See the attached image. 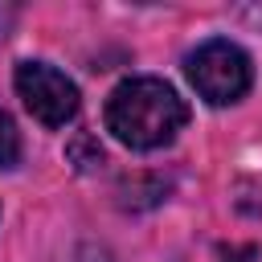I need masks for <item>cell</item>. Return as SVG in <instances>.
Instances as JSON below:
<instances>
[{"label": "cell", "mask_w": 262, "mask_h": 262, "mask_svg": "<svg viewBox=\"0 0 262 262\" xmlns=\"http://www.w3.org/2000/svg\"><path fill=\"white\" fill-rule=\"evenodd\" d=\"M106 131L135 151H156L176 139V131L188 123V102L164 82V78H127L106 98Z\"/></svg>", "instance_id": "obj_1"}, {"label": "cell", "mask_w": 262, "mask_h": 262, "mask_svg": "<svg viewBox=\"0 0 262 262\" xmlns=\"http://www.w3.org/2000/svg\"><path fill=\"white\" fill-rule=\"evenodd\" d=\"M184 74L209 106H229V102L246 98L250 86H254V66H250L246 49L225 41V37H213V41L196 45L184 57Z\"/></svg>", "instance_id": "obj_2"}, {"label": "cell", "mask_w": 262, "mask_h": 262, "mask_svg": "<svg viewBox=\"0 0 262 262\" xmlns=\"http://www.w3.org/2000/svg\"><path fill=\"white\" fill-rule=\"evenodd\" d=\"M12 82H16V94L29 106V115L45 127H66L82 106L78 86L61 70H53L49 61H20Z\"/></svg>", "instance_id": "obj_3"}, {"label": "cell", "mask_w": 262, "mask_h": 262, "mask_svg": "<svg viewBox=\"0 0 262 262\" xmlns=\"http://www.w3.org/2000/svg\"><path fill=\"white\" fill-rule=\"evenodd\" d=\"M16 160H20V131L12 115L0 106V168H16Z\"/></svg>", "instance_id": "obj_4"}]
</instances>
